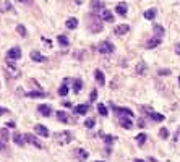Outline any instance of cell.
Returning <instances> with one entry per match:
<instances>
[{"label":"cell","instance_id":"18","mask_svg":"<svg viewBox=\"0 0 180 162\" xmlns=\"http://www.w3.org/2000/svg\"><path fill=\"white\" fill-rule=\"evenodd\" d=\"M12 140L15 141V144L16 146H25V143H26V140H25V135H20V133H15V135H12Z\"/></svg>","mask_w":180,"mask_h":162},{"label":"cell","instance_id":"45","mask_svg":"<svg viewBox=\"0 0 180 162\" xmlns=\"http://www.w3.org/2000/svg\"><path fill=\"white\" fill-rule=\"evenodd\" d=\"M175 52H177V54L180 55V42H178V44H177V46H175Z\"/></svg>","mask_w":180,"mask_h":162},{"label":"cell","instance_id":"10","mask_svg":"<svg viewBox=\"0 0 180 162\" xmlns=\"http://www.w3.org/2000/svg\"><path fill=\"white\" fill-rule=\"evenodd\" d=\"M75 156H76V159L80 160V162H84V160H86L88 159V151L86 149H83V147H78V149L76 151H75Z\"/></svg>","mask_w":180,"mask_h":162},{"label":"cell","instance_id":"8","mask_svg":"<svg viewBox=\"0 0 180 162\" xmlns=\"http://www.w3.org/2000/svg\"><path fill=\"white\" fill-rule=\"evenodd\" d=\"M25 140H26V143H29V144H32V146H36V147H39V149H42V143L37 140L36 136H32V135H29V133H26L25 135Z\"/></svg>","mask_w":180,"mask_h":162},{"label":"cell","instance_id":"19","mask_svg":"<svg viewBox=\"0 0 180 162\" xmlns=\"http://www.w3.org/2000/svg\"><path fill=\"white\" fill-rule=\"evenodd\" d=\"M34 131H36L39 136H44V138L49 136V130H47L44 125H36V127H34Z\"/></svg>","mask_w":180,"mask_h":162},{"label":"cell","instance_id":"2","mask_svg":"<svg viewBox=\"0 0 180 162\" xmlns=\"http://www.w3.org/2000/svg\"><path fill=\"white\" fill-rule=\"evenodd\" d=\"M20 59H21V49H20V47H12V49L7 52V60L16 62Z\"/></svg>","mask_w":180,"mask_h":162},{"label":"cell","instance_id":"44","mask_svg":"<svg viewBox=\"0 0 180 162\" xmlns=\"http://www.w3.org/2000/svg\"><path fill=\"white\" fill-rule=\"evenodd\" d=\"M16 123L15 122H7V128H15Z\"/></svg>","mask_w":180,"mask_h":162},{"label":"cell","instance_id":"4","mask_svg":"<svg viewBox=\"0 0 180 162\" xmlns=\"http://www.w3.org/2000/svg\"><path fill=\"white\" fill-rule=\"evenodd\" d=\"M7 76H10V78H18L20 76V70L12 63V60L10 62L7 60Z\"/></svg>","mask_w":180,"mask_h":162},{"label":"cell","instance_id":"32","mask_svg":"<svg viewBox=\"0 0 180 162\" xmlns=\"http://www.w3.org/2000/svg\"><path fill=\"white\" fill-rule=\"evenodd\" d=\"M97 112L101 113L102 117H107V109H106L104 104H97Z\"/></svg>","mask_w":180,"mask_h":162},{"label":"cell","instance_id":"28","mask_svg":"<svg viewBox=\"0 0 180 162\" xmlns=\"http://www.w3.org/2000/svg\"><path fill=\"white\" fill-rule=\"evenodd\" d=\"M146 140H148V136H146V133H140L138 136H136V143H138V146H143Z\"/></svg>","mask_w":180,"mask_h":162},{"label":"cell","instance_id":"40","mask_svg":"<svg viewBox=\"0 0 180 162\" xmlns=\"http://www.w3.org/2000/svg\"><path fill=\"white\" fill-rule=\"evenodd\" d=\"M0 135H2V140L3 141H8V136H10V135L7 133V130H2V131H0Z\"/></svg>","mask_w":180,"mask_h":162},{"label":"cell","instance_id":"17","mask_svg":"<svg viewBox=\"0 0 180 162\" xmlns=\"http://www.w3.org/2000/svg\"><path fill=\"white\" fill-rule=\"evenodd\" d=\"M89 110V106L88 104H78L76 107H75V112L78 113V115H86Z\"/></svg>","mask_w":180,"mask_h":162},{"label":"cell","instance_id":"37","mask_svg":"<svg viewBox=\"0 0 180 162\" xmlns=\"http://www.w3.org/2000/svg\"><path fill=\"white\" fill-rule=\"evenodd\" d=\"M158 75H159V76H167V75H170V70H167V68H161V70L158 71Z\"/></svg>","mask_w":180,"mask_h":162},{"label":"cell","instance_id":"49","mask_svg":"<svg viewBox=\"0 0 180 162\" xmlns=\"http://www.w3.org/2000/svg\"><path fill=\"white\" fill-rule=\"evenodd\" d=\"M96 162H102V160H96Z\"/></svg>","mask_w":180,"mask_h":162},{"label":"cell","instance_id":"26","mask_svg":"<svg viewBox=\"0 0 180 162\" xmlns=\"http://www.w3.org/2000/svg\"><path fill=\"white\" fill-rule=\"evenodd\" d=\"M57 41H59V44L62 46V47H67L70 44V41H68V37L67 36H63V34H60L59 37H57Z\"/></svg>","mask_w":180,"mask_h":162},{"label":"cell","instance_id":"39","mask_svg":"<svg viewBox=\"0 0 180 162\" xmlns=\"http://www.w3.org/2000/svg\"><path fill=\"white\" fill-rule=\"evenodd\" d=\"M7 141H3V140H0V152H7V144H5Z\"/></svg>","mask_w":180,"mask_h":162},{"label":"cell","instance_id":"13","mask_svg":"<svg viewBox=\"0 0 180 162\" xmlns=\"http://www.w3.org/2000/svg\"><path fill=\"white\" fill-rule=\"evenodd\" d=\"M161 41H162V39H161V37H153V39H149L148 42H146V49H148V50H151V49H154V47H158L159 44H161Z\"/></svg>","mask_w":180,"mask_h":162},{"label":"cell","instance_id":"43","mask_svg":"<svg viewBox=\"0 0 180 162\" xmlns=\"http://www.w3.org/2000/svg\"><path fill=\"white\" fill-rule=\"evenodd\" d=\"M5 10L13 12V7H12V3H10V2H5Z\"/></svg>","mask_w":180,"mask_h":162},{"label":"cell","instance_id":"36","mask_svg":"<svg viewBox=\"0 0 180 162\" xmlns=\"http://www.w3.org/2000/svg\"><path fill=\"white\" fill-rule=\"evenodd\" d=\"M94 123H96V122H94V118H88V120L84 122V127H86V128H93Z\"/></svg>","mask_w":180,"mask_h":162},{"label":"cell","instance_id":"1","mask_svg":"<svg viewBox=\"0 0 180 162\" xmlns=\"http://www.w3.org/2000/svg\"><path fill=\"white\" fill-rule=\"evenodd\" d=\"M72 140H73L72 131H60L55 135V141L59 143V144H68Z\"/></svg>","mask_w":180,"mask_h":162},{"label":"cell","instance_id":"22","mask_svg":"<svg viewBox=\"0 0 180 162\" xmlns=\"http://www.w3.org/2000/svg\"><path fill=\"white\" fill-rule=\"evenodd\" d=\"M65 26H67L68 29H76L78 28V20L76 18H68V20L65 21Z\"/></svg>","mask_w":180,"mask_h":162},{"label":"cell","instance_id":"14","mask_svg":"<svg viewBox=\"0 0 180 162\" xmlns=\"http://www.w3.org/2000/svg\"><path fill=\"white\" fill-rule=\"evenodd\" d=\"M89 7H91L93 12H97L99 13L104 8V3L101 2V0H91V2H89Z\"/></svg>","mask_w":180,"mask_h":162},{"label":"cell","instance_id":"16","mask_svg":"<svg viewBox=\"0 0 180 162\" xmlns=\"http://www.w3.org/2000/svg\"><path fill=\"white\" fill-rule=\"evenodd\" d=\"M115 12H117L120 16H125L127 12H128V5H127V3H124V2H120V3L115 7Z\"/></svg>","mask_w":180,"mask_h":162},{"label":"cell","instance_id":"9","mask_svg":"<svg viewBox=\"0 0 180 162\" xmlns=\"http://www.w3.org/2000/svg\"><path fill=\"white\" fill-rule=\"evenodd\" d=\"M144 113H146L149 118H153L154 122H162V120H164V115H161V113L154 112L153 109H144Z\"/></svg>","mask_w":180,"mask_h":162},{"label":"cell","instance_id":"23","mask_svg":"<svg viewBox=\"0 0 180 162\" xmlns=\"http://www.w3.org/2000/svg\"><path fill=\"white\" fill-rule=\"evenodd\" d=\"M28 97H32V99H37V97H47V94L44 91H31V93H26Z\"/></svg>","mask_w":180,"mask_h":162},{"label":"cell","instance_id":"15","mask_svg":"<svg viewBox=\"0 0 180 162\" xmlns=\"http://www.w3.org/2000/svg\"><path fill=\"white\" fill-rule=\"evenodd\" d=\"M37 110H39V113L42 117H50L52 115V109L49 106H46V104H42V106L37 107Z\"/></svg>","mask_w":180,"mask_h":162},{"label":"cell","instance_id":"35","mask_svg":"<svg viewBox=\"0 0 180 162\" xmlns=\"http://www.w3.org/2000/svg\"><path fill=\"white\" fill-rule=\"evenodd\" d=\"M104 141H106V144H110V143L115 141V136H110V135H104Z\"/></svg>","mask_w":180,"mask_h":162},{"label":"cell","instance_id":"30","mask_svg":"<svg viewBox=\"0 0 180 162\" xmlns=\"http://www.w3.org/2000/svg\"><path fill=\"white\" fill-rule=\"evenodd\" d=\"M144 18H146V20H154V18H156V10H154V8L146 10L144 12Z\"/></svg>","mask_w":180,"mask_h":162},{"label":"cell","instance_id":"12","mask_svg":"<svg viewBox=\"0 0 180 162\" xmlns=\"http://www.w3.org/2000/svg\"><path fill=\"white\" fill-rule=\"evenodd\" d=\"M130 31V26L128 25H118V26H115V29H114V32H115L117 36H124V34H127V32Z\"/></svg>","mask_w":180,"mask_h":162},{"label":"cell","instance_id":"5","mask_svg":"<svg viewBox=\"0 0 180 162\" xmlns=\"http://www.w3.org/2000/svg\"><path fill=\"white\" fill-rule=\"evenodd\" d=\"M114 109V112L117 113V115H120V117H133V112L130 110V109H127V107H115V106H112Z\"/></svg>","mask_w":180,"mask_h":162},{"label":"cell","instance_id":"42","mask_svg":"<svg viewBox=\"0 0 180 162\" xmlns=\"http://www.w3.org/2000/svg\"><path fill=\"white\" fill-rule=\"evenodd\" d=\"M10 110L8 109H5V107H0V115H5V113H8Z\"/></svg>","mask_w":180,"mask_h":162},{"label":"cell","instance_id":"29","mask_svg":"<svg viewBox=\"0 0 180 162\" xmlns=\"http://www.w3.org/2000/svg\"><path fill=\"white\" fill-rule=\"evenodd\" d=\"M67 81H68V79H65V83H63L62 86H60V89H59V94H60V96H67V94H68V84H67Z\"/></svg>","mask_w":180,"mask_h":162},{"label":"cell","instance_id":"7","mask_svg":"<svg viewBox=\"0 0 180 162\" xmlns=\"http://www.w3.org/2000/svg\"><path fill=\"white\" fill-rule=\"evenodd\" d=\"M97 16L101 18V20H104V21H109V23H112V21H114V15H112V12H110V10H107V8H102V10L97 13Z\"/></svg>","mask_w":180,"mask_h":162},{"label":"cell","instance_id":"34","mask_svg":"<svg viewBox=\"0 0 180 162\" xmlns=\"http://www.w3.org/2000/svg\"><path fill=\"white\" fill-rule=\"evenodd\" d=\"M159 136L162 138V140H167V138H169V130H167V128H161V130H159Z\"/></svg>","mask_w":180,"mask_h":162},{"label":"cell","instance_id":"3","mask_svg":"<svg viewBox=\"0 0 180 162\" xmlns=\"http://www.w3.org/2000/svg\"><path fill=\"white\" fill-rule=\"evenodd\" d=\"M97 50H99V54H112L114 46L109 41H104V42H99L97 44Z\"/></svg>","mask_w":180,"mask_h":162},{"label":"cell","instance_id":"33","mask_svg":"<svg viewBox=\"0 0 180 162\" xmlns=\"http://www.w3.org/2000/svg\"><path fill=\"white\" fill-rule=\"evenodd\" d=\"M144 71H146V65L143 63V62H140V63L136 65V73H138V75H143Z\"/></svg>","mask_w":180,"mask_h":162},{"label":"cell","instance_id":"46","mask_svg":"<svg viewBox=\"0 0 180 162\" xmlns=\"http://www.w3.org/2000/svg\"><path fill=\"white\" fill-rule=\"evenodd\" d=\"M144 125H146V123H144L143 120H138V127H141V128H143Z\"/></svg>","mask_w":180,"mask_h":162},{"label":"cell","instance_id":"31","mask_svg":"<svg viewBox=\"0 0 180 162\" xmlns=\"http://www.w3.org/2000/svg\"><path fill=\"white\" fill-rule=\"evenodd\" d=\"M16 32H18V34H20L21 37H26V36H28V32H26V28L23 26V25H18V26H16Z\"/></svg>","mask_w":180,"mask_h":162},{"label":"cell","instance_id":"21","mask_svg":"<svg viewBox=\"0 0 180 162\" xmlns=\"http://www.w3.org/2000/svg\"><path fill=\"white\" fill-rule=\"evenodd\" d=\"M94 78H96V81L99 83V86H102V84L106 83V78H104V73L101 70H94Z\"/></svg>","mask_w":180,"mask_h":162},{"label":"cell","instance_id":"41","mask_svg":"<svg viewBox=\"0 0 180 162\" xmlns=\"http://www.w3.org/2000/svg\"><path fill=\"white\" fill-rule=\"evenodd\" d=\"M16 2L18 3H23V5H32V3H34L32 0H16Z\"/></svg>","mask_w":180,"mask_h":162},{"label":"cell","instance_id":"25","mask_svg":"<svg viewBox=\"0 0 180 162\" xmlns=\"http://www.w3.org/2000/svg\"><path fill=\"white\" fill-rule=\"evenodd\" d=\"M81 88H83V81L80 79V78H76V79L73 81V91L75 93H80V91H81Z\"/></svg>","mask_w":180,"mask_h":162},{"label":"cell","instance_id":"6","mask_svg":"<svg viewBox=\"0 0 180 162\" xmlns=\"http://www.w3.org/2000/svg\"><path fill=\"white\" fill-rule=\"evenodd\" d=\"M101 18H93L91 23H89V29H91V32H99V31H102V23L99 21Z\"/></svg>","mask_w":180,"mask_h":162},{"label":"cell","instance_id":"24","mask_svg":"<svg viewBox=\"0 0 180 162\" xmlns=\"http://www.w3.org/2000/svg\"><path fill=\"white\" fill-rule=\"evenodd\" d=\"M154 36L156 37H161V39L164 37V28L161 26V25H154Z\"/></svg>","mask_w":180,"mask_h":162},{"label":"cell","instance_id":"27","mask_svg":"<svg viewBox=\"0 0 180 162\" xmlns=\"http://www.w3.org/2000/svg\"><path fill=\"white\" fill-rule=\"evenodd\" d=\"M57 118H59L60 122H63V123H68V120H70L68 115H67L63 110H59V112H57Z\"/></svg>","mask_w":180,"mask_h":162},{"label":"cell","instance_id":"38","mask_svg":"<svg viewBox=\"0 0 180 162\" xmlns=\"http://www.w3.org/2000/svg\"><path fill=\"white\" fill-rule=\"evenodd\" d=\"M96 99H97V91H96V89H93V91H91V96H89V101L94 102Z\"/></svg>","mask_w":180,"mask_h":162},{"label":"cell","instance_id":"48","mask_svg":"<svg viewBox=\"0 0 180 162\" xmlns=\"http://www.w3.org/2000/svg\"><path fill=\"white\" fill-rule=\"evenodd\" d=\"M133 162H144V160H143V159H135Z\"/></svg>","mask_w":180,"mask_h":162},{"label":"cell","instance_id":"20","mask_svg":"<svg viewBox=\"0 0 180 162\" xmlns=\"http://www.w3.org/2000/svg\"><path fill=\"white\" fill-rule=\"evenodd\" d=\"M31 60H32V62H37V63H41V62H44V60H46V57L42 55L41 52L32 50V52H31Z\"/></svg>","mask_w":180,"mask_h":162},{"label":"cell","instance_id":"47","mask_svg":"<svg viewBox=\"0 0 180 162\" xmlns=\"http://www.w3.org/2000/svg\"><path fill=\"white\" fill-rule=\"evenodd\" d=\"M149 162H158V160H156L154 157H149Z\"/></svg>","mask_w":180,"mask_h":162},{"label":"cell","instance_id":"11","mask_svg":"<svg viewBox=\"0 0 180 162\" xmlns=\"http://www.w3.org/2000/svg\"><path fill=\"white\" fill-rule=\"evenodd\" d=\"M120 127L122 128H127V130H131V128H133V122H131V117H120Z\"/></svg>","mask_w":180,"mask_h":162}]
</instances>
